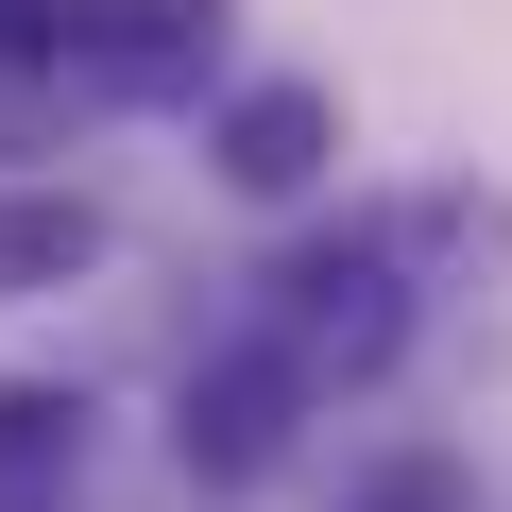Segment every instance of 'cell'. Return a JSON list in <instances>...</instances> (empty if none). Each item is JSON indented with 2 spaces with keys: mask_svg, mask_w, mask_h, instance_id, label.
Here are the masks:
<instances>
[{
  "mask_svg": "<svg viewBox=\"0 0 512 512\" xmlns=\"http://www.w3.org/2000/svg\"><path fill=\"white\" fill-rule=\"evenodd\" d=\"M52 52H69V86H103V103H188L205 52H222V0H69Z\"/></svg>",
  "mask_w": 512,
  "mask_h": 512,
  "instance_id": "6da1fadb",
  "label": "cell"
},
{
  "mask_svg": "<svg viewBox=\"0 0 512 512\" xmlns=\"http://www.w3.org/2000/svg\"><path fill=\"white\" fill-rule=\"evenodd\" d=\"M274 291H291V308H274V342H291V376H308V393H325V376H376V359H393V325H410V291H393V256H376V239L291 256Z\"/></svg>",
  "mask_w": 512,
  "mask_h": 512,
  "instance_id": "7a4b0ae2",
  "label": "cell"
},
{
  "mask_svg": "<svg viewBox=\"0 0 512 512\" xmlns=\"http://www.w3.org/2000/svg\"><path fill=\"white\" fill-rule=\"evenodd\" d=\"M291 410H308L291 342H239V359H205V376H188V478H256V461L291 444Z\"/></svg>",
  "mask_w": 512,
  "mask_h": 512,
  "instance_id": "3957f363",
  "label": "cell"
},
{
  "mask_svg": "<svg viewBox=\"0 0 512 512\" xmlns=\"http://www.w3.org/2000/svg\"><path fill=\"white\" fill-rule=\"evenodd\" d=\"M86 478V393L69 376H0V512H52Z\"/></svg>",
  "mask_w": 512,
  "mask_h": 512,
  "instance_id": "277c9868",
  "label": "cell"
},
{
  "mask_svg": "<svg viewBox=\"0 0 512 512\" xmlns=\"http://www.w3.org/2000/svg\"><path fill=\"white\" fill-rule=\"evenodd\" d=\"M325 137H342L325 86H239V103H222V171H239V188H308Z\"/></svg>",
  "mask_w": 512,
  "mask_h": 512,
  "instance_id": "5b68a950",
  "label": "cell"
},
{
  "mask_svg": "<svg viewBox=\"0 0 512 512\" xmlns=\"http://www.w3.org/2000/svg\"><path fill=\"white\" fill-rule=\"evenodd\" d=\"M86 256H103V205H0V308H18V291H69L86 274Z\"/></svg>",
  "mask_w": 512,
  "mask_h": 512,
  "instance_id": "8992f818",
  "label": "cell"
},
{
  "mask_svg": "<svg viewBox=\"0 0 512 512\" xmlns=\"http://www.w3.org/2000/svg\"><path fill=\"white\" fill-rule=\"evenodd\" d=\"M359 512H461V478H444V461H410V478H376Z\"/></svg>",
  "mask_w": 512,
  "mask_h": 512,
  "instance_id": "52a82bcc",
  "label": "cell"
}]
</instances>
